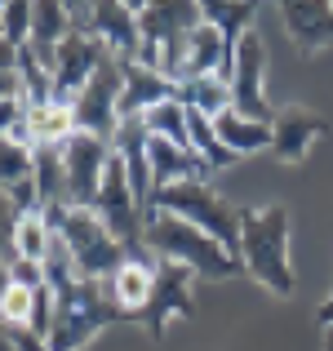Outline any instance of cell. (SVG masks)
I'll return each instance as SVG.
<instances>
[{"mask_svg":"<svg viewBox=\"0 0 333 351\" xmlns=\"http://www.w3.org/2000/svg\"><path fill=\"white\" fill-rule=\"evenodd\" d=\"M240 263L262 289L275 298L293 293V263H289V209L262 205L240 209Z\"/></svg>","mask_w":333,"mask_h":351,"instance_id":"cell-1","label":"cell"},{"mask_svg":"<svg viewBox=\"0 0 333 351\" xmlns=\"http://www.w3.org/2000/svg\"><path fill=\"white\" fill-rule=\"evenodd\" d=\"M147 254L182 263L196 276H205V280H227V276H236L240 267H245L209 232H200V227L182 223V218H173V214H147Z\"/></svg>","mask_w":333,"mask_h":351,"instance_id":"cell-2","label":"cell"},{"mask_svg":"<svg viewBox=\"0 0 333 351\" xmlns=\"http://www.w3.org/2000/svg\"><path fill=\"white\" fill-rule=\"evenodd\" d=\"M147 214H173L182 223L200 227L218 240L227 254L240 258V209L227 205L205 178H187V182H169V187L151 191V209Z\"/></svg>","mask_w":333,"mask_h":351,"instance_id":"cell-3","label":"cell"},{"mask_svg":"<svg viewBox=\"0 0 333 351\" xmlns=\"http://www.w3.org/2000/svg\"><path fill=\"white\" fill-rule=\"evenodd\" d=\"M58 298V311H53V325H49V351H80L89 338H98L103 329H111L116 320H125V311L111 302L107 285L103 280H76L71 289L53 293Z\"/></svg>","mask_w":333,"mask_h":351,"instance_id":"cell-4","label":"cell"},{"mask_svg":"<svg viewBox=\"0 0 333 351\" xmlns=\"http://www.w3.org/2000/svg\"><path fill=\"white\" fill-rule=\"evenodd\" d=\"M49 223H53V232L67 240V249H71V258H76L80 276H89V280H107V276L129 258L125 245L107 232V223L94 214V209L58 205V209H49Z\"/></svg>","mask_w":333,"mask_h":351,"instance_id":"cell-5","label":"cell"},{"mask_svg":"<svg viewBox=\"0 0 333 351\" xmlns=\"http://www.w3.org/2000/svg\"><path fill=\"white\" fill-rule=\"evenodd\" d=\"M120 89H125V58L107 53L103 67L94 71L80 98L71 103V116H76V129L80 134H98V138H116L120 129Z\"/></svg>","mask_w":333,"mask_h":351,"instance_id":"cell-6","label":"cell"},{"mask_svg":"<svg viewBox=\"0 0 333 351\" xmlns=\"http://www.w3.org/2000/svg\"><path fill=\"white\" fill-rule=\"evenodd\" d=\"M267 80V45L262 36L249 27L231 49V67H227V85H231V112H240L245 120H267L271 125V103L262 94Z\"/></svg>","mask_w":333,"mask_h":351,"instance_id":"cell-7","label":"cell"},{"mask_svg":"<svg viewBox=\"0 0 333 351\" xmlns=\"http://www.w3.org/2000/svg\"><path fill=\"white\" fill-rule=\"evenodd\" d=\"M111 156L116 147L98 134H71L62 143V165H67V205H80V209H94V196H98V182H103Z\"/></svg>","mask_w":333,"mask_h":351,"instance_id":"cell-8","label":"cell"},{"mask_svg":"<svg viewBox=\"0 0 333 351\" xmlns=\"http://www.w3.org/2000/svg\"><path fill=\"white\" fill-rule=\"evenodd\" d=\"M76 32H89L116 58H138L143 53V27H138V14L129 9V0H85Z\"/></svg>","mask_w":333,"mask_h":351,"instance_id":"cell-9","label":"cell"},{"mask_svg":"<svg viewBox=\"0 0 333 351\" xmlns=\"http://www.w3.org/2000/svg\"><path fill=\"white\" fill-rule=\"evenodd\" d=\"M196 280L200 276L182 263H169V258H156V285H151V302H147L143 320L151 329V338L164 334L173 316H191L196 311Z\"/></svg>","mask_w":333,"mask_h":351,"instance_id":"cell-10","label":"cell"},{"mask_svg":"<svg viewBox=\"0 0 333 351\" xmlns=\"http://www.w3.org/2000/svg\"><path fill=\"white\" fill-rule=\"evenodd\" d=\"M111 49H103V45L94 40L89 32H71L67 40L58 45V53H53V103L71 107L80 98V89L94 80V71L103 67Z\"/></svg>","mask_w":333,"mask_h":351,"instance_id":"cell-11","label":"cell"},{"mask_svg":"<svg viewBox=\"0 0 333 351\" xmlns=\"http://www.w3.org/2000/svg\"><path fill=\"white\" fill-rule=\"evenodd\" d=\"M231 49H236V40H227V36L218 32L214 23H200L196 32L187 36V45H182V62H178V85H187V80H200V76H227L231 67Z\"/></svg>","mask_w":333,"mask_h":351,"instance_id":"cell-12","label":"cell"},{"mask_svg":"<svg viewBox=\"0 0 333 351\" xmlns=\"http://www.w3.org/2000/svg\"><path fill=\"white\" fill-rule=\"evenodd\" d=\"M284 14V32L302 53L333 45V0H275Z\"/></svg>","mask_w":333,"mask_h":351,"instance_id":"cell-13","label":"cell"},{"mask_svg":"<svg viewBox=\"0 0 333 351\" xmlns=\"http://www.w3.org/2000/svg\"><path fill=\"white\" fill-rule=\"evenodd\" d=\"M178 98V85H173L164 71L147 67L143 58H125V89H120V120H138L147 116L156 103H169Z\"/></svg>","mask_w":333,"mask_h":351,"instance_id":"cell-14","label":"cell"},{"mask_svg":"<svg viewBox=\"0 0 333 351\" xmlns=\"http://www.w3.org/2000/svg\"><path fill=\"white\" fill-rule=\"evenodd\" d=\"M111 147H116V156L125 160V169H129L134 196L143 200V209H151V191H156V182H151V134H147L143 116H138V120H120Z\"/></svg>","mask_w":333,"mask_h":351,"instance_id":"cell-15","label":"cell"},{"mask_svg":"<svg viewBox=\"0 0 333 351\" xmlns=\"http://www.w3.org/2000/svg\"><path fill=\"white\" fill-rule=\"evenodd\" d=\"M103 285H107L111 302L125 311V320H143L147 302H151V285H156V263H147V258H125Z\"/></svg>","mask_w":333,"mask_h":351,"instance_id":"cell-16","label":"cell"},{"mask_svg":"<svg viewBox=\"0 0 333 351\" xmlns=\"http://www.w3.org/2000/svg\"><path fill=\"white\" fill-rule=\"evenodd\" d=\"M271 129H275V143H271V152L280 156L284 165H298V160H307L311 143H316V138L325 134V120H320L316 112H302V107H289V112H280V116L271 120Z\"/></svg>","mask_w":333,"mask_h":351,"instance_id":"cell-17","label":"cell"},{"mask_svg":"<svg viewBox=\"0 0 333 351\" xmlns=\"http://www.w3.org/2000/svg\"><path fill=\"white\" fill-rule=\"evenodd\" d=\"M200 173H214L205 156H196L182 143H169V138H151V182L156 187L187 182V178H200Z\"/></svg>","mask_w":333,"mask_h":351,"instance_id":"cell-18","label":"cell"},{"mask_svg":"<svg viewBox=\"0 0 333 351\" xmlns=\"http://www.w3.org/2000/svg\"><path fill=\"white\" fill-rule=\"evenodd\" d=\"M32 178L40 191L45 214L58 205H67V165H62V143H40L32 147Z\"/></svg>","mask_w":333,"mask_h":351,"instance_id":"cell-19","label":"cell"},{"mask_svg":"<svg viewBox=\"0 0 333 351\" xmlns=\"http://www.w3.org/2000/svg\"><path fill=\"white\" fill-rule=\"evenodd\" d=\"M214 129H218V138L227 143V152L236 156H254V152H267V147L275 143V129L267 125V120H245L240 112H222L214 120Z\"/></svg>","mask_w":333,"mask_h":351,"instance_id":"cell-20","label":"cell"},{"mask_svg":"<svg viewBox=\"0 0 333 351\" xmlns=\"http://www.w3.org/2000/svg\"><path fill=\"white\" fill-rule=\"evenodd\" d=\"M14 71H18V89H23V107H40V103H53V71L32 45L14 53Z\"/></svg>","mask_w":333,"mask_h":351,"instance_id":"cell-21","label":"cell"},{"mask_svg":"<svg viewBox=\"0 0 333 351\" xmlns=\"http://www.w3.org/2000/svg\"><path fill=\"white\" fill-rule=\"evenodd\" d=\"M23 120H27V134H32V147H40V143H67V138L76 134V116H71V107H62V103L27 107Z\"/></svg>","mask_w":333,"mask_h":351,"instance_id":"cell-22","label":"cell"},{"mask_svg":"<svg viewBox=\"0 0 333 351\" xmlns=\"http://www.w3.org/2000/svg\"><path fill=\"white\" fill-rule=\"evenodd\" d=\"M49 245H53V223H49L45 209H27V214H18V223H14V258L45 263Z\"/></svg>","mask_w":333,"mask_h":351,"instance_id":"cell-23","label":"cell"},{"mask_svg":"<svg viewBox=\"0 0 333 351\" xmlns=\"http://www.w3.org/2000/svg\"><path fill=\"white\" fill-rule=\"evenodd\" d=\"M178 98L191 107V112H200V116H209V120H218L222 112H231V85H227V76H200V80H187V85H178Z\"/></svg>","mask_w":333,"mask_h":351,"instance_id":"cell-24","label":"cell"},{"mask_svg":"<svg viewBox=\"0 0 333 351\" xmlns=\"http://www.w3.org/2000/svg\"><path fill=\"white\" fill-rule=\"evenodd\" d=\"M143 125H147V134H151V138H169V143L191 147V112H187V103H182V98L156 103L151 112L143 116Z\"/></svg>","mask_w":333,"mask_h":351,"instance_id":"cell-25","label":"cell"},{"mask_svg":"<svg viewBox=\"0 0 333 351\" xmlns=\"http://www.w3.org/2000/svg\"><path fill=\"white\" fill-rule=\"evenodd\" d=\"M196 5L205 14V23H214L227 40H240L249 32V18H254L258 0H196Z\"/></svg>","mask_w":333,"mask_h":351,"instance_id":"cell-26","label":"cell"},{"mask_svg":"<svg viewBox=\"0 0 333 351\" xmlns=\"http://www.w3.org/2000/svg\"><path fill=\"white\" fill-rule=\"evenodd\" d=\"M0 40L9 49H23L32 40V0H9L5 14H0Z\"/></svg>","mask_w":333,"mask_h":351,"instance_id":"cell-27","label":"cell"},{"mask_svg":"<svg viewBox=\"0 0 333 351\" xmlns=\"http://www.w3.org/2000/svg\"><path fill=\"white\" fill-rule=\"evenodd\" d=\"M36 311V289H27V285H9L5 298H0V325H27Z\"/></svg>","mask_w":333,"mask_h":351,"instance_id":"cell-28","label":"cell"},{"mask_svg":"<svg viewBox=\"0 0 333 351\" xmlns=\"http://www.w3.org/2000/svg\"><path fill=\"white\" fill-rule=\"evenodd\" d=\"M27 173H32V152L18 143H0V191H9L14 182H23Z\"/></svg>","mask_w":333,"mask_h":351,"instance_id":"cell-29","label":"cell"},{"mask_svg":"<svg viewBox=\"0 0 333 351\" xmlns=\"http://www.w3.org/2000/svg\"><path fill=\"white\" fill-rule=\"evenodd\" d=\"M9 276H14L18 285H27V289H40L45 285V267L32 263V258H9Z\"/></svg>","mask_w":333,"mask_h":351,"instance_id":"cell-30","label":"cell"},{"mask_svg":"<svg viewBox=\"0 0 333 351\" xmlns=\"http://www.w3.org/2000/svg\"><path fill=\"white\" fill-rule=\"evenodd\" d=\"M5 329H9V338H14V351H49V343L36 338L27 325H5Z\"/></svg>","mask_w":333,"mask_h":351,"instance_id":"cell-31","label":"cell"},{"mask_svg":"<svg viewBox=\"0 0 333 351\" xmlns=\"http://www.w3.org/2000/svg\"><path fill=\"white\" fill-rule=\"evenodd\" d=\"M14 98H23V89H18V71L0 67V103H14Z\"/></svg>","mask_w":333,"mask_h":351,"instance_id":"cell-32","label":"cell"},{"mask_svg":"<svg viewBox=\"0 0 333 351\" xmlns=\"http://www.w3.org/2000/svg\"><path fill=\"white\" fill-rule=\"evenodd\" d=\"M0 351H14V338H9V329L0 325Z\"/></svg>","mask_w":333,"mask_h":351,"instance_id":"cell-33","label":"cell"},{"mask_svg":"<svg viewBox=\"0 0 333 351\" xmlns=\"http://www.w3.org/2000/svg\"><path fill=\"white\" fill-rule=\"evenodd\" d=\"M325 351H333V329H325Z\"/></svg>","mask_w":333,"mask_h":351,"instance_id":"cell-34","label":"cell"},{"mask_svg":"<svg viewBox=\"0 0 333 351\" xmlns=\"http://www.w3.org/2000/svg\"><path fill=\"white\" fill-rule=\"evenodd\" d=\"M147 5V0H129V9H134V14H138V9H143Z\"/></svg>","mask_w":333,"mask_h":351,"instance_id":"cell-35","label":"cell"},{"mask_svg":"<svg viewBox=\"0 0 333 351\" xmlns=\"http://www.w3.org/2000/svg\"><path fill=\"white\" fill-rule=\"evenodd\" d=\"M5 5H9V0H0V14H5Z\"/></svg>","mask_w":333,"mask_h":351,"instance_id":"cell-36","label":"cell"},{"mask_svg":"<svg viewBox=\"0 0 333 351\" xmlns=\"http://www.w3.org/2000/svg\"><path fill=\"white\" fill-rule=\"evenodd\" d=\"M258 5H262V0H258Z\"/></svg>","mask_w":333,"mask_h":351,"instance_id":"cell-37","label":"cell"}]
</instances>
